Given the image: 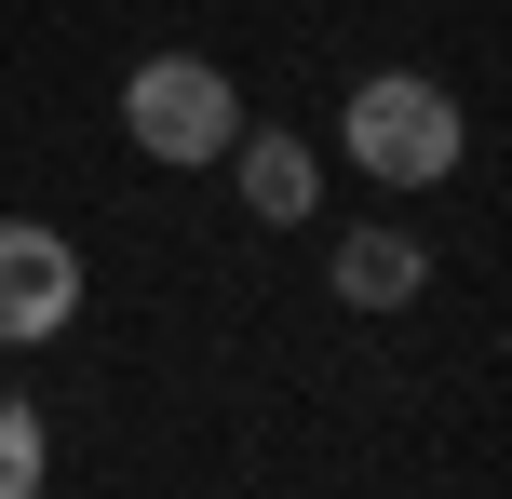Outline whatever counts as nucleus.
Instances as JSON below:
<instances>
[{"mask_svg":"<svg viewBox=\"0 0 512 499\" xmlns=\"http://www.w3.org/2000/svg\"><path fill=\"white\" fill-rule=\"evenodd\" d=\"M122 135H135V162H162V176H203V162H230L243 95H230V68H216V54H135Z\"/></svg>","mask_w":512,"mask_h":499,"instance_id":"obj_2","label":"nucleus"},{"mask_svg":"<svg viewBox=\"0 0 512 499\" xmlns=\"http://www.w3.org/2000/svg\"><path fill=\"white\" fill-rule=\"evenodd\" d=\"M324 284H337V311H418V297H432V243L391 230V216H364V230H337Z\"/></svg>","mask_w":512,"mask_h":499,"instance_id":"obj_4","label":"nucleus"},{"mask_svg":"<svg viewBox=\"0 0 512 499\" xmlns=\"http://www.w3.org/2000/svg\"><path fill=\"white\" fill-rule=\"evenodd\" d=\"M337 149H351L378 189H445L459 149H472V122H459V95H445L432 68H364L351 108H337Z\"/></svg>","mask_w":512,"mask_h":499,"instance_id":"obj_1","label":"nucleus"},{"mask_svg":"<svg viewBox=\"0 0 512 499\" xmlns=\"http://www.w3.org/2000/svg\"><path fill=\"white\" fill-rule=\"evenodd\" d=\"M54 486V432H41V405L0 378V499H41Z\"/></svg>","mask_w":512,"mask_h":499,"instance_id":"obj_6","label":"nucleus"},{"mask_svg":"<svg viewBox=\"0 0 512 499\" xmlns=\"http://www.w3.org/2000/svg\"><path fill=\"white\" fill-rule=\"evenodd\" d=\"M230 189H243V216H256V230H297V216L324 203V149H310V135L243 122V135H230Z\"/></svg>","mask_w":512,"mask_h":499,"instance_id":"obj_5","label":"nucleus"},{"mask_svg":"<svg viewBox=\"0 0 512 499\" xmlns=\"http://www.w3.org/2000/svg\"><path fill=\"white\" fill-rule=\"evenodd\" d=\"M81 324V243L54 216H0V351H41Z\"/></svg>","mask_w":512,"mask_h":499,"instance_id":"obj_3","label":"nucleus"}]
</instances>
